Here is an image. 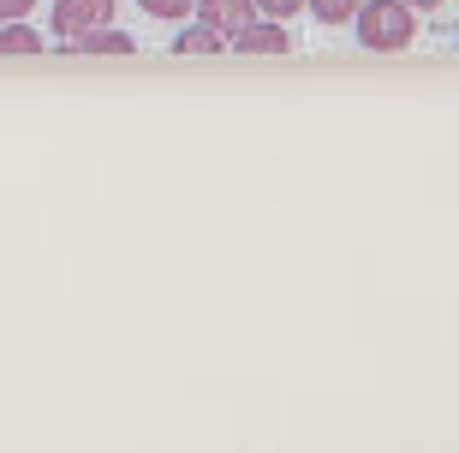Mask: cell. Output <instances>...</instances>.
Wrapping results in <instances>:
<instances>
[{
  "mask_svg": "<svg viewBox=\"0 0 459 453\" xmlns=\"http://www.w3.org/2000/svg\"><path fill=\"white\" fill-rule=\"evenodd\" d=\"M256 6H263V13H269V18H292V13H299V6H305V0H256Z\"/></svg>",
  "mask_w": 459,
  "mask_h": 453,
  "instance_id": "30bf717a",
  "label": "cell"
},
{
  "mask_svg": "<svg viewBox=\"0 0 459 453\" xmlns=\"http://www.w3.org/2000/svg\"><path fill=\"white\" fill-rule=\"evenodd\" d=\"M305 6H310L316 18H323V24H341V18H352L358 6H364V0H305Z\"/></svg>",
  "mask_w": 459,
  "mask_h": 453,
  "instance_id": "ba28073f",
  "label": "cell"
},
{
  "mask_svg": "<svg viewBox=\"0 0 459 453\" xmlns=\"http://www.w3.org/2000/svg\"><path fill=\"white\" fill-rule=\"evenodd\" d=\"M30 6L36 0H0V18H6V24H13V18H30Z\"/></svg>",
  "mask_w": 459,
  "mask_h": 453,
  "instance_id": "8fae6325",
  "label": "cell"
},
{
  "mask_svg": "<svg viewBox=\"0 0 459 453\" xmlns=\"http://www.w3.org/2000/svg\"><path fill=\"white\" fill-rule=\"evenodd\" d=\"M352 24H358V42L364 48H406L411 36H418V18H411V6L406 0H364L352 13Z\"/></svg>",
  "mask_w": 459,
  "mask_h": 453,
  "instance_id": "6da1fadb",
  "label": "cell"
},
{
  "mask_svg": "<svg viewBox=\"0 0 459 453\" xmlns=\"http://www.w3.org/2000/svg\"><path fill=\"white\" fill-rule=\"evenodd\" d=\"M72 48H90V54H132L137 42H132V36H126V30H108V24H102V30L78 36V42H72Z\"/></svg>",
  "mask_w": 459,
  "mask_h": 453,
  "instance_id": "8992f818",
  "label": "cell"
},
{
  "mask_svg": "<svg viewBox=\"0 0 459 453\" xmlns=\"http://www.w3.org/2000/svg\"><path fill=\"white\" fill-rule=\"evenodd\" d=\"M0 54H42V36H36L24 18H13V24L0 30Z\"/></svg>",
  "mask_w": 459,
  "mask_h": 453,
  "instance_id": "52a82bcc",
  "label": "cell"
},
{
  "mask_svg": "<svg viewBox=\"0 0 459 453\" xmlns=\"http://www.w3.org/2000/svg\"><path fill=\"white\" fill-rule=\"evenodd\" d=\"M137 6H143L150 18H191V6H197V0H137Z\"/></svg>",
  "mask_w": 459,
  "mask_h": 453,
  "instance_id": "9c48e42d",
  "label": "cell"
},
{
  "mask_svg": "<svg viewBox=\"0 0 459 453\" xmlns=\"http://www.w3.org/2000/svg\"><path fill=\"white\" fill-rule=\"evenodd\" d=\"M227 48H238V54H287L292 48V36L281 30V24H245V30H233L227 36Z\"/></svg>",
  "mask_w": 459,
  "mask_h": 453,
  "instance_id": "3957f363",
  "label": "cell"
},
{
  "mask_svg": "<svg viewBox=\"0 0 459 453\" xmlns=\"http://www.w3.org/2000/svg\"><path fill=\"white\" fill-rule=\"evenodd\" d=\"M114 18V0H54V36L60 42H78V36L102 30Z\"/></svg>",
  "mask_w": 459,
  "mask_h": 453,
  "instance_id": "7a4b0ae2",
  "label": "cell"
},
{
  "mask_svg": "<svg viewBox=\"0 0 459 453\" xmlns=\"http://www.w3.org/2000/svg\"><path fill=\"white\" fill-rule=\"evenodd\" d=\"M251 13H256V0H197V18H204V24H215L221 36L245 30V24H251Z\"/></svg>",
  "mask_w": 459,
  "mask_h": 453,
  "instance_id": "277c9868",
  "label": "cell"
},
{
  "mask_svg": "<svg viewBox=\"0 0 459 453\" xmlns=\"http://www.w3.org/2000/svg\"><path fill=\"white\" fill-rule=\"evenodd\" d=\"M406 6H424V13H429V6H442V0H406Z\"/></svg>",
  "mask_w": 459,
  "mask_h": 453,
  "instance_id": "7c38bea8",
  "label": "cell"
},
{
  "mask_svg": "<svg viewBox=\"0 0 459 453\" xmlns=\"http://www.w3.org/2000/svg\"><path fill=\"white\" fill-rule=\"evenodd\" d=\"M173 48L179 54H215V48H227V36L215 30V24H191V30L173 36Z\"/></svg>",
  "mask_w": 459,
  "mask_h": 453,
  "instance_id": "5b68a950",
  "label": "cell"
}]
</instances>
